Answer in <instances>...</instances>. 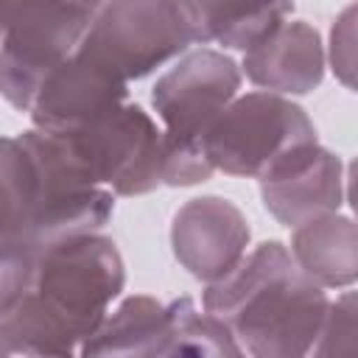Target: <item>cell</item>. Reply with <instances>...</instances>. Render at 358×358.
I'll return each instance as SVG.
<instances>
[{
    "label": "cell",
    "instance_id": "2e32d148",
    "mask_svg": "<svg viewBox=\"0 0 358 358\" xmlns=\"http://www.w3.org/2000/svg\"><path fill=\"white\" fill-rule=\"evenodd\" d=\"M34 215H36L34 165L20 137H0V241L36 243Z\"/></svg>",
    "mask_w": 358,
    "mask_h": 358
},
{
    "label": "cell",
    "instance_id": "9a60e30c",
    "mask_svg": "<svg viewBox=\"0 0 358 358\" xmlns=\"http://www.w3.org/2000/svg\"><path fill=\"white\" fill-rule=\"evenodd\" d=\"M168 336V308L154 296L123 299L81 341L78 355H162Z\"/></svg>",
    "mask_w": 358,
    "mask_h": 358
},
{
    "label": "cell",
    "instance_id": "d6986e66",
    "mask_svg": "<svg viewBox=\"0 0 358 358\" xmlns=\"http://www.w3.org/2000/svg\"><path fill=\"white\" fill-rule=\"evenodd\" d=\"M352 350H355V294L344 291L336 302H327L310 352L324 358V355H347Z\"/></svg>",
    "mask_w": 358,
    "mask_h": 358
},
{
    "label": "cell",
    "instance_id": "5b68a950",
    "mask_svg": "<svg viewBox=\"0 0 358 358\" xmlns=\"http://www.w3.org/2000/svg\"><path fill=\"white\" fill-rule=\"evenodd\" d=\"M92 17L84 0H14L0 31V95L28 112L42 81L78 50Z\"/></svg>",
    "mask_w": 358,
    "mask_h": 358
},
{
    "label": "cell",
    "instance_id": "ba28073f",
    "mask_svg": "<svg viewBox=\"0 0 358 358\" xmlns=\"http://www.w3.org/2000/svg\"><path fill=\"white\" fill-rule=\"evenodd\" d=\"M92 179L115 196H145L162 185V131L151 115L123 101L92 126L64 134Z\"/></svg>",
    "mask_w": 358,
    "mask_h": 358
},
{
    "label": "cell",
    "instance_id": "ffe728a7",
    "mask_svg": "<svg viewBox=\"0 0 358 358\" xmlns=\"http://www.w3.org/2000/svg\"><path fill=\"white\" fill-rule=\"evenodd\" d=\"M330 64L333 73L352 87V8H347L330 34Z\"/></svg>",
    "mask_w": 358,
    "mask_h": 358
},
{
    "label": "cell",
    "instance_id": "8992f818",
    "mask_svg": "<svg viewBox=\"0 0 358 358\" xmlns=\"http://www.w3.org/2000/svg\"><path fill=\"white\" fill-rule=\"evenodd\" d=\"M36 179L34 241L39 246L98 232L115 210V193L92 179L64 134L31 129L17 134Z\"/></svg>",
    "mask_w": 358,
    "mask_h": 358
},
{
    "label": "cell",
    "instance_id": "4fadbf2b",
    "mask_svg": "<svg viewBox=\"0 0 358 358\" xmlns=\"http://www.w3.org/2000/svg\"><path fill=\"white\" fill-rule=\"evenodd\" d=\"M196 45H221L246 53L294 8V0H182Z\"/></svg>",
    "mask_w": 358,
    "mask_h": 358
},
{
    "label": "cell",
    "instance_id": "7a4b0ae2",
    "mask_svg": "<svg viewBox=\"0 0 358 358\" xmlns=\"http://www.w3.org/2000/svg\"><path fill=\"white\" fill-rule=\"evenodd\" d=\"M327 294L299 271L280 241L255 246L221 280L207 282L201 305L218 316L241 352L255 358H302L310 352Z\"/></svg>",
    "mask_w": 358,
    "mask_h": 358
},
{
    "label": "cell",
    "instance_id": "9c48e42d",
    "mask_svg": "<svg viewBox=\"0 0 358 358\" xmlns=\"http://www.w3.org/2000/svg\"><path fill=\"white\" fill-rule=\"evenodd\" d=\"M129 101V81L84 42L64 59L34 95L28 115L34 129L76 134Z\"/></svg>",
    "mask_w": 358,
    "mask_h": 358
},
{
    "label": "cell",
    "instance_id": "e0dca14e",
    "mask_svg": "<svg viewBox=\"0 0 358 358\" xmlns=\"http://www.w3.org/2000/svg\"><path fill=\"white\" fill-rule=\"evenodd\" d=\"M168 308V336L162 355H243L229 327L210 310H199L193 299H173Z\"/></svg>",
    "mask_w": 358,
    "mask_h": 358
},
{
    "label": "cell",
    "instance_id": "30bf717a",
    "mask_svg": "<svg viewBox=\"0 0 358 358\" xmlns=\"http://www.w3.org/2000/svg\"><path fill=\"white\" fill-rule=\"evenodd\" d=\"M246 215L224 196H199L182 204L171 224V246L179 266L207 282L232 271L249 246Z\"/></svg>",
    "mask_w": 358,
    "mask_h": 358
},
{
    "label": "cell",
    "instance_id": "ac0fdd59",
    "mask_svg": "<svg viewBox=\"0 0 358 358\" xmlns=\"http://www.w3.org/2000/svg\"><path fill=\"white\" fill-rule=\"evenodd\" d=\"M39 246L31 241H0V313L14 308L34 280Z\"/></svg>",
    "mask_w": 358,
    "mask_h": 358
},
{
    "label": "cell",
    "instance_id": "8fae6325",
    "mask_svg": "<svg viewBox=\"0 0 358 358\" xmlns=\"http://www.w3.org/2000/svg\"><path fill=\"white\" fill-rule=\"evenodd\" d=\"M260 199L288 229L319 215L338 213L344 201V165L319 143L305 145L260 179Z\"/></svg>",
    "mask_w": 358,
    "mask_h": 358
},
{
    "label": "cell",
    "instance_id": "5bb4252c",
    "mask_svg": "<svg viewBox=\"0 0 358 358\" xmlns=\"http://www.w3.org/2000/svg\"><path fill=\"white\" fill-rule=\"evenodd\" d=\"M291 257L305 277L327 288H352L358 277V235L350 215L327 213L294 227Z\"/></svg>",
    "mask_w": 358,
    "mask_h": 358
},
{
    "label": "cell",
    "instance_id": "277c9868",
    "mask_svg": "<svg viewBox=\"0 0 358 358\" xmlns=\"http://www.w3.org/2000/svg\"><path fill=\"white\" fill-rule=\"evenodd\" d=\"M316 143V129L305 109L277 92L235 95L204 137L207 159L215 171L243 179H263L305 145Z\"/></svg>",
    "mask_w": 358,
    "mask_h": 358
},
{
    "label": "cell",
    "instance_id": "7c38bea8",
    "mask_svg": "<svg viewBox=\"0 0 358 358\" xmlns=\"http://www.w3.org/2000/svg\"><path fill=\"white\" fill-rule=\"evenodd\" d=\"M246 78L277 95H308L324 78V45L313 25L282 20L268 36L243 53Z\"/></svg>",
    "mask_w": 358,
    "mask_h": 358
},
{
    "label": "cell",
    "instance_id": "52a82bcc",
    "mask_svg": "<svg viewBox=\"0 0 358 358\" xmlns=\"http://www.w3.org/2000/svg\"><path fill=\"white\" fill-rule=\"evenodd\" d=\"M84 45L137 81L187 53L196 36L182 0H103Z\"/></svg>",
    "mask_w": 358,
    "mask_h": 358
},
{
    "label": "cell",
    "instance_id": "6da1fadb",
    "mask_svg": "<svg viewBox=\"0 0 358 358\" xmlns=\"http://www.w3.org/2000/svg\"><path fill=\"white\" fill-rule=\"evenodd\" d=\"M123 285V257L115 241L101 232L39 246L31 288L0 313V355H76Z\"/></svg>",
    "mask_w": 358,
    "mask_h": 358
},
{
    "label": "cell",
    "instance_id": "44dd1931",
    "mask_svg": "<svg viewBox=\"0 0 358 358\" xmlns=\"http://www.w3.org/2000/svg\"><path fill=\"white\" fill-rule=\"evenodd\" d=\"M11 3H14V0H0V31H3V22H6V14H8Z\"/></svg>",
    "mask_w": 358,
    "mask_h": 358
},
{
    "label": "cell",
    "instance_id": "3957f363",
    "mask_svg": "<svg viewBox=\"0 0 358 358\" xmlns=\"http://www.w3.org/2000/svg\"><path fill=\"white\" fill-rule=\"evenodd\" d=\"M238 90L241 67L213 48L182 53L176 64L157 78L151 103L165 123L162 185L190 187L215 173L204 151V137Z\"/></svg>",
    "mask_w": 358,
    "mask_h": 358
}]
</instances>
